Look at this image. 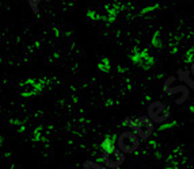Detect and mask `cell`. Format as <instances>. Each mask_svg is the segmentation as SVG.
Returning <instances> with one entry per match:
<instances>
[{"instance_id": "cell-1", "label": "cell", "mask_w": 194, "mask_h": 169, "mask_svg": "<svg viewBox=\"0 0 194 169\" xmlns=\"http://www.w3.org/2000/svg\"><path fill=\"white\" fill-rule=\"evenodd\" d=\"M125 123L140 137V140H148L155 130V126H154L155 122L152 120L148 115L147 116H137V118H134V119L126 118Z\"/></svg>"}, {"instance_id": "cell-2", "label": "cell", "mask_w": 194, "mask_h": 169, "mask_svg": "<svg viewBox=\"0 0 194 169\" xmlns=\"http://www.w3.org/2000/svg\"><path fill=\"white\" fill-rule=\"evenodd\" d=\"M140 145V137L134 131H124L117 138V147L125 154L134 153Z\"/></svg>"}, {"instance_id": "cell-3", "label": "cell", "mask_w": 194, "mask_h": 169, "mask_svg": "<svg viewBox=\"0 0 194 169\" xmlns=\"http://www.w3.org/2000/svg\"><path fill=\"white\" fill-rule=\"evenodd\" d=\"M101 161L103 162L105 167L110 169H118L125 162V153L113 145L110 147L103 149V155H102Z\"/></svg>"}, {"instance_id": "cell-4", "label": "cell", "mask_w": 194, "mask_h": 169, "mask_svg": "<svg viewBox=\"0 0 194 169\" xmlns=\"http://www.w3.org/2000/svg\"><path fill=\"white\" fill-rule=\"evenodd\" d=\"M147 114L155 123H164L170 119V111L162 101H152L147 108Z\"/></svg>"}, {"instance_id": "cell-5", "label": "cell", "mask_w": 194, "mask_h": 169, "mask_svg": "<svg viewBox=\"0 0 194 169\" xmlns=\"http://www.w3.org/2000/svg\"><path fill=\"white\" fill-rule=\"evenodd\" d=\"M42 84L43 83H41V81L37 79L26 80V81H23L22 84H19L18 92L22 95V96H33V95H37L41 92Z\"/></svg>"}, {"instance_id": "cell-6", "label": "cell", "mask_w": 194, "mask_h": 169, "mask_svg": "<svg viewBox=\"0 0 194 169\" xmlns=\"http://www.w3.org/2000/svg\"><path fill=\"white\" fill-rule=\"evenodd\" d=\"M174 80H175V77H170L168 80H166L164 85H163V89H164V92L168 93V95L181 93L182 97H183V101H186V100H188V97H189V89H188V87H185V85H178V87H174V88H172V87H171V83H172Z\"/></svg>"}, {"instance_id": "cell-7", "label": "cell", "mask_w": 194, "mask_h": 169, "mask_svg": "<svg viewBox=\"0 0 194 169\" xmlns=\"http://www.w3.org/2000/svg\"><path fill=\"white\" fill-rule=\"evenodd\" d=\"M132 60H133L134 64H138V65H141L142 68L151 66L152 62H154V60H152V57H149L147 50H137V52L132 56Z\"/></svg>"}, {"instance_id": "cell-8", "label": "cell", "mask_w": 194, "mask_h": 169, "mask_svg": "<svg viewBox=\"0 0 194 169\" xmlns=\"http://www.w3.org/2000/svg\"><path fill=\"white\" fill-rule=\"evenodd\" d=\"M83 168L84 169H110L107 167H105V165H99L98 162L95 161H91V160H86L83 162Z\"/></svg>"}, {"instance_id": "cell-9", "label": "cell", "mask_w": 194, "mask_h": 169, "mask_svg": "<svg viewBox=\"0 0 194 169\" xmlns=\"http://www.w3.org/2000/svg\"><path fill=\"white\" fill-rule=\"evenodd\" d=\"M186 74H189L188 70H179V79H181L182 81H185L186 84H189L190 88H193L194 89V80H192L190 77H188Z\"/></svg>"}, {"instance_id": "cell-10", "label": "cell", "mask_w": 194, "mask_h": 169, "mask_svg": "<svg viewBox=\"0 0 194 169\" xmlns=\"http://www.w3.org/2000/svg\"><path fill=\"white\" fill-rule=\"evenodd\" d=\"M98 69L101 70V72H109L110 70V61L107 58H102L99 62H98Z\"/></svg>"}, {"instance_id": "cell-11", "label": "cell", "mask_w": 194, "mask_h": 169, "mask_svg": "<svg viewBox=\"0 0 194 169\" xmlns=\"http://www.w3.org/2000/svg\"><path fill=\"white\" fill-rule=\"evenodd\" d=\"M29 2V4H30V7H31V10H33V12L35 14V15H38V4L42 0H27ZM49 2V0H47Z\"/></svg>"}, {"instance_id": "cell-12", "label": "cell", "mask_w": 194, "mask_h": 169, "mask_svg": "<svg viewBox=\"0 0 194 169\" xmlns=\"http://www.w3.org/2000/svg\"><path fill=\"white\" fill-rule=\"evenodd\" d=\"M185 61H186V62H193V61H194V49L188 50L186 57H185Z\"/></svg>"}, {"instance_id": "cell-13", "label": "cell", "mask_w": 194, "mask_h": 169, "mask_svg": "<svg viewBox=\"0 0 194 169\" xmlns=\"http://www.w3.org/2000/svg\"><path fill=\"white\" fill-rule=\"evenodd\" d=\"M159 7V4H154V6H149V7H145V8H142V11L141 14H148V12H151V11H154V10H156Z\"/></svg>"}, {"instance_id": "cell-14", "label": "cell", "mask_w": 194, "mask_h": 169, "mask_svg": "<svg viewBox=\"0 0 194 169\" xmlns=\"http://www.w3.org/2000/svg\"><path fill=\"white\" fill-rule=\"evenodd\" d=\"M152 45H154V46H158L159 45V33H155L154 34V38H152Z\"/></svg>"}, {"instance_id": "cell-15", "label": "cell", "mask_w": 194, "mask_h": 169, "mask_svg": "<svg viewBox=\"0 0 194 169\" xmlns=\"http://www.w3.org/2000/svg\"><path fill=\"white\" fill-rule=\"evenodd\" d=\"M190 72H192V74L194 76V61L192 62V65H190Z\"/></svg>"}, {"instance_id": "cell-16", "label": "cell", "mask_w": 194, "mask_h": 169, "mask_svg": "<svg viewBox=\"0 0 194 169\" xmlns=\"http://www.w3.org/2000/svg\"><path fill=\"white\" fill-rule=\"evenodd\" d=\"M190 111H194V103H193V106L190 107Z\"/></svg>"}]
</instances>
